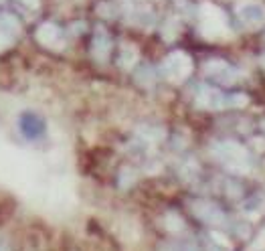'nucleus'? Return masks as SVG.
<instances>
[{
    "label": "nucleus",
    "mask_w": 265,
    "mask_h": 251,
    "mask_svg": "<svg viewBox=\"0 0 265 251\" xmlns=\"http://www.w3.org/2000/svg\"><path fill=\"white\" fill-rule=\"evenodd\" d=\"M239 16L243 18V22H247V25H261V22L265 20V8L261 4H245L239 8Z\"/></svg>",
    "instance_id": "2"
},
{
    "label": "nucleus",
    "mask_w": 265,
    "mask_h": 251,
    "mask_svg": "<svg viewBox=\"0 0 265 251\" xmlns=\"http://www.w3.org/2000/svg\"><path fill=\"white\" fill-rule=\"evenodd\" d=\"M20 130L25 132V136H29V138H39V136L45 132V122L39 116L27 111L20 116Z\"/></svg>",
    "instance_id": "1"
}]
</instances>
